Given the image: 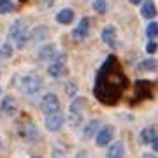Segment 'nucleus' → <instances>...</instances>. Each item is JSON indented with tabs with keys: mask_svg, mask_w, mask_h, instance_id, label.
Wrapping results in <instances>:
<instances>
[{
	"mask_svg": "<svg viewBox=\"0 0 158 158\" xmlns=\"http://www.w3.org/2000/svg\"><path fill=\"white\" fill-rule=\"evenodd\" d=\"M28 39H30V32L27 28V23L21 21V19L12 23L11 30H9V40L14 42V46L18 49H23L27 46V42H28Z\"/></svg>",
	"mask_w": 158,
	"mask_h": 158,
	"instance_id": "obj_2",
	"label": "nucleus"
},
{
	"mask_svg": "<svg viewBox=\"0 0 158 158\" xmlns=\"http://www.w3.org/2000/svg\"><path fill=\"white\" fill-rule=\"evenodd\" d=\"M102 40L111 48H118V35H116V28L113 25H109L102 30Z\"/></svg>",
	"mask_w": 158,
	"mask_h": 158,
	"instance_id": "obj_13",
	"label": "nucleus"
},
{
	"mask_svg": "<svg viewBox=\"0 0 158 158\" xmlns=\"http://www.w3.org/2000/svg\"><path fill=\"white\" fill-rule=\"evenodd\" d=\"M146 35L149 37V39H155V37H158V23H156V21L149 23V25L146 27Z\"/></svg>",
	"mask_w": 158,
	"mask_h": 158,
	"instance_id": "obj_21",
	"label": "nucleus"
},
{
	"mask_svg": "<svg viewBox=\"0 0 158 158\" xmlns=\"http://www.w3.org/2000/svg\"><path fill=\"white\" fill-rule=\"evenodd\" d=\"M63 113L56 111V113H51V114H46V128L49 132H58V130L63 127Z\"/></svg>",
	"mask_w": 158,
	"mask_h": 158,
	"instance_id": "obj_7",
	"label": "nucleus"
},
{
	"mask_svg": "<svg viewBox=\"0 0 158 158\" xmlns=\"http://www.w3.org/2000/svg\"><path fill=\"white\" fill-rule=\"evenodd\" d=\"M12 55V46L11 42H4L0 48V58H11Z\"/></svg>",
	"mask_w": 158,
	"mask_h": 158,
	"instance_id": "obj_23",
	"label": "nucleus"
},
{
	"mask_svg": "<svg viewBox=\"0 0 158 158\" xmlns=\"http://www.w3.org/2000/svg\"><path fill=\"white\" fill-rule=\"evenodd\" d=\"M21 2H27V0H21Z\"/></svg>",
	"mask_w": 158,
	"mask_h": 158,
	"instance_id": "obj_30",
	"label": "nucleus"
},
{
	"mask_svg": "<svg viewBox=\"0 0 158 158\" xmlns=\"http://www.w3.org/2000/svg\"><path fill=\"white\" fill-rule=\"evenodd\" d=\"M128 2H130V4H141L142 0H128Z\"/></svg>",
	"mask_w": 158,
	"mask_h": 158,
	"instance_id": "obj_28",
	"label": "nucleus"
},
{
	"mask_svg": "<svg viewBox=\"0 0 158 158\" xmlns=\"http://www.w3.org/2000/svg\"><path fill=\"white\" fill-rule=\"evenodd\" d=\"M14 11V2L12 0H0V14H9Z\"/></svg>",
	"mask_w": 158,
	"mask_h": 158,
	"instance_id": "obj_20",
	"label": "nucleus"
},
{
	"mask_svg": "<svg viewBox=\"0 0 158 158\" xmlns=\"http://www.w3.org/2000/svg\"><path fill=\"white\" fill-rule=\"evenodd\" d=\"M85 107H86V100L83 97H76L74 102L70 104V107H69V123L72 127H79L81 125Z\"/></svg>",
	"mask_w": 158,
	"mask_h": 158,
	"instance_id": "obj_4",
	"label": "nucleus"
},
{
	"mask_svg": "<svg viewBox=\"0 0 158 158\" xmlns=\"http://www.w3.org/2000/svg\"><path fill=\"white\" fill-rule=\"evenodd\" d=\"M0 76H2V72H0Z\"/></svg>",
	"mask_w": 158,
	"mask_h": 158,
	"instance_id": "obj_31",
	"label": "nucleus"
},
{
	"mask_svg": "<svg viewBox=\"0 0 158 158\" xmlns=\"http://www.w3.org/2000/svg\"><path fill=\"white\" fill-rule=\"evenodd\" d=\"M0 109H2V113H4V116H14V114L18 113V100L14 98V97L7 95L2 98V106H0Z\"/></svg>",
	"mask_w": 158,
	"mask_h": 158,
	"instance_id": "obj_10",
	"label": "nucleus"
},
{
	"mask_svg": "<svg viewBox=\"0 0 158 158\" xmlns=\"http://www.w3.org/2000/svg\"><path fill=\"white\" fill-rule=\"evenodd\" d=\"M106 158H125V146L123 142H114L107 149V156Z\"/></svg>",
	"mask_w": 158,
	"mask_h": 158,
	"instance_id": "obj_16",
	"label": "nucleus"
},
{
	"mask_svg": "<svg viewBox=\"0 0 158 158\" xmlns=\"http://www.w3.org/2000/svg\"><path fill=\"white\" fill-rule=\"evenodd\" d=\"M156 49H158V46H156V42H155V40H149V42L146 44V51L149 53V55L156 53Z\"/></svg>",
	"mask_w": 158,
	"mask_h": 158,
	"instance_id": "obj_24",
	"label": "nucleus"
},
{
	"mask_svg": "<svg viewBox=\"0 0 158 158\" xmlns=\"http://www.w3.org/2000/svg\"><path fill=\"white\" fill-rule=\"evenodd\" d=\"M127 86H128V79L121 72L116 56L114 55L107 56V60L102 63L100 70L97 74L93 95L104 106H116L121 93L127 90Z\"/></svg>",
	"mask_w": 158,
	"mask_h": 158,
	"instance_id": "obj_1",
	"label": "nucleus"
},
{
	"mask_svg": "<svg viewBox=\"0 0 158 158\" xmlns=\"http://www.w3.org/2000/svg\"><path fill=\"white\" fill-rule=\"evenodd\" d=\"M18 85H19V90H21L23 93H27V95H35V93L42 88V79H40L39 74L28 72V74H23L21 77H19Z\"/></svg>",
	"mask_w": 158,
	"mask_h": 158,
	"instance_id": "obj_3",
	"label": "nucleus"
},
{
	"mask_svg": "<svg viewBox=\"0 0 158 158\" xmlns=\"http://www.w3.org/2000/svg\"><path fill=\"white\" fill-rule=\"evenodd\" d=\"M77 158H88V155H86L85 151H81V153H79V155H77Z\"/></svg>",
	"mask_w": 158,
	"mask_h": 158,
	"instance_id": "obj_27",
	"label": "nucleus"
},
{
	"mask_svg": "<svg viewBox=\"0 0 158 158\" xmlns=\"http://www.w3.org/2000/svg\"><path fill=\"white\" fill-rule=\"evenodd\" d=\"M97 125H98V123H97V121H91V123L88 125V128H86V137H90L91 134L95 132V130H97Z\"/></svg>",
	"mask_w": 158,
	"mask_h": 158,
	"instance_id": "obj_25",
	"label": "nucleus"
},
{
	"mask_svg": "<svg viewBox=\"0 0 158 158\" xmlns=\"http://www.w3.org/2000/svg\"><path fill=\"white\" fill-rule=\"evenodd\" d=\"M40 109L44 111L46 114H51V113H56L60 111V100L55 93H48V95L42 97L40 100Z\"/></svg>",
	"mask_w": 158,
	"mask_h": 158,
	"instance_id": "obj_6",
	"label": "nucleus"
},
{
	"mask_svg": "<svg viewBox=\"0 0 158 158\" xmlns=\"http://www.w3.org/2000/svg\"><path fill=\"white\" fill-rule=\"evenodd\" d=\"M151 85L149 81H135V98L137 100H144V98H151Z\"/></svg>",
	"mask_w": 158,
	"mask_h": 158,
	"instance_id": "obj_9",
	"label": "nucleus"
},
{
	"mask_svg": "<svg viewBox=\"0 0 158 158\" xmlns=\"http://www.w3.org/2000/svg\"><path fill=\"white\" fill-rule=\"evenodd\" d=\"M65 63H67V55H63V53H56V56L49 62L48 74H49L51 77H60V76L65 72Z\"/></svg>",
	"mask_w": 158,
	"mask_h": 158,
	"instance_id": "obj_5",
	"label": "nucleus"
},
{
	"mask_svg": "<svg viewBox=\"0 0 158 158\" xmlns=\"http://www.w3.org/2000/svg\"><path fill=\"white\" fill-rule=\"evenodd\" d=\"M88 34H90V19H88V18H83V19L79 21V25L74 28L72 37L76 40H85L86 37H88Z\"/></svg>",
	"mask_w": 158,
	"mask_h": 158,
	"instance_id": "obj_11",
	"label": "nucleus"
},
{
	"mask_svg": "<svg viewBox=\"0 0 158 158\" xmlns=\"http://www.w3.org/2000/svg\"><path fill=\"white\" fill-rule=\"evenodd\" d=\"M151 144H153V149H155V151H158V137L151 142Z\"/></svg>",
	"mask_w": 158,
	"mask_h": 158,
	"instance_id": "obj_26",
	"label": "nucleus"
},
{
	"mask_svg": "<svg viewBox=\"0 0 158 158\" xmlns=\"http://www.w3.org/2000/svg\"><path fill=\"white\" fill-rule=\"evenodd\" d=\"M19 135H21L23 141H27V142H37L39 141V130H37V127L32 123H27V125H23L21 128H19Z\"/></svg>",
	"mask_w": 158,
	"mask_h": 158,
	"instance_id": "obj_8",
	"label": "nucleus"
},
{
	"mask_svg": "<svg viewBox=\"0 0 158 158\" xmlns=\"http://www.w3.org/2000/svg\"><path fill=\"white\" fill-rule=\"evenodd\" d=\"M56 46L55 44H46L42 49L39 51V60H42V62H46V60H53V58L56 56Z\"/></svg>",
	"mask_w": 158,
	"mask_h": 158,
	"instance_id": "obj_15",
	"label": "nucleus"
},
{
	"mask_svg": "<svg viewBox=\"0 0 158 158\" xmlns=\"http://www.w3.org/2000/svg\"><path fill=\"white\" fill-rule=\"evenodd\" d=\"M137 69H139L141 72H155V70H158V62L155 58H148V60L139 63Z\"/></svg>",
	"mask_w": 158,
	"mask_h": 158,
	"instance_id": "obj_18",
	"label": "nucleus"
},
{
	"mask_svg": "<svg viewBox=\"0 0 158 158\" xmlns=\"http://www.w3.org/2000/svg\"><path fill=\"white\" fill-rule=\"evenodd\" d=\"M141 14H142V18H146V19H151V18L156 16L158 11H156V6H155V2H153V0H146V2L142 4Z\"/></svg>",
	"mask_w": 158,
	"mask_h": 158,
	"instance_id": "obj_14",
	"label": "nucleus"
},
{
	"mask_svg": "<svg viewBox=\"0 0 158 158\" xmlns=\"http://www.w3.org/2000/svg\"><path fill=\"white\" fill-rule=\"evenodd\" d=\"M74 19V11L72 9H62V11L56 14V21L60 23V25H69V23H72Z\"/></svg>",
	"mask_w": 158,
	"mask_h": 158,
	"instance_id": "obj_17",
	"label": "nucleus"
},
{
	"mask_svg": "<svg viewBox=\"0 0 158 158\" xmlns=\"http://www.w3.org/2000/svg\"><path fill=\"white\" fill-rule=\"evenodd\" d=\"M139 139H141L142 144H149V142H153L155 139H156V130L153 128V127H148V128H144L141 132Z\"/></svg>",
	"mask_w": 158,
	"mask_h": 158,
	"instance_id": "obj_19",
	"label": "nucleus"
},
{
	"mask_svg": "<svg viewBox=\"0 0 158 158\" xmlns=\"http://www.w3.org/2000/svg\"><path fill=\"white\" fill-rule=\"evenodd\" d=\"M113 137H114V128L113 127H104V128L97 134V139H95V142H97V146H100V148H104V146H107L109 142L113 141Z\"/></svg>",
	"mask_w": 158,
	"mask_h": 158,
	"instance_id": "obj_12",
	"label": "nucleus"
},
{
	"mask_svg": "<svg viewBox=\"0 0 158 158\" xmlns=\"http://www.w3.org/2000/svg\"><path fill=\"white\" fill-rule=\"evenodd\" d=\"M0 95H2V90H0Z\"/></svg>",
	"mask_w": 158,
	"mask_h": 158,
	"instance_id": "obj_29",
	"label": "nucleus"
},
{
	"mask_svg": "<svg viewBox=\"0 0 158 158\" xmlns=\"http://www.w3.org/2000/svg\"><path fill=\"white\" fill-rule=\"evenodd\" d=\"M93 11L98 12V14H106V11H107L106 0H95V2H93Z\"/></svg>",
	"mask_w": 158,
	"mask_h": 158,
	"instance_id": "obj_22",
	"label": "nucleus"
}]
</instances>
